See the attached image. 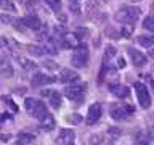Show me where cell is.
<instances>
[{"label":"cell","mask_w":154,"mask_h":145,"mask_svg":"<svg viewBox=\"0 0 154 145\" xmlns=\"http://www.w3.org/2000/svg\"><path fill=\"white\" fill-rule=\"evenodd\" d=\"M56 34H58V44L60 47L63 48H75L79 45V37L77 34H71V32H66L63 29H56Z\"/></svg>","instance_id":"cell-4"},{"label":"cell","mask_w":154,"mask_h":145,"mask_svg":"<svg viewBox=\"0 0 154 145\" xmlns=\"http://www.w3.org/2000/svg\"><path fill=\"white\" fill-rule=\"evenodd\" d=\"M109 34V37L111 39H119L122 34H120V31H117V29H114V27H108V31H106Z\"/></svg>","instance_id":"cell-32"},{"label":"cell","mask_w":154,"mask_h":145,"mask_svg":"<svg viewBox=\"0 0 154 145\" xmlns=\"http://www.w3.org/2000/svg\"><path fill=\"white\" fill-rule=\"evenodd\" d=\"M42 97H48V102L53 108H60L61 106V94L56 90H42Z\"/></svg>","instance_id":"cell-11"},{"label":"cell","mask_w":154,"mask_h":145,"mask_svg":"<svg viewBox=\"0 0 154 145\" xmlns=\"http://www.w3.org/2000/svg\"><path fill=\"white\" fill-rule=\"evenodd\" d=\"M127 53H128L130 60H132V63H133V66L141 68V66H144V65L148 63V56L144 55V53H141L140 50H137V48L128 47V48H127Z\"/></svg>","instance_id":"cell-8"},{"label":"cell","mask_w":154,"mask_h":145,"mask_svg":"<svg viewBox=\"0 0 154 145\" xmlns=\"http://www.w3.org/2000/svg\"><path fill=\"white\" fill-rule=\"evenodd\" d=\"M90 143H103V137L101 135H93L90 139Z\"/></svg>","instance_id":"cell-39"},{"label":"cell","mask_w":154,"mask_h":145,"mask_svg":"<svg viewBox=\"0 0 154 145\" xmlns=\"http://www.w3.org/2000/svg\"><path fill=\"white\" fill-rule=\"evenodd\" d=\"M71 11L74 13V14H77V13H80V8H79V5L72 2V3H71Z\"/></svg>","instance_id":"cell-40"},{"label":"cell","mask_w":154,"mask_h":145,"mask_svg":"<svg viewBox=\"0 0 154 145\" xmlns=\"http://www.w3.org/2000/svg\"><path fill=\"white\" fill-rule=\"evenodd\" d=\"M108 135L111 137V140H116V139H119L120 135H122V130L117 129V127H109L108 129Z\"/></svg>","instance_id":"cell-26"},{"label":"cell","mask_w":154,"mask_h":145,"mask_svg":"<svg viewBox=\"0 0 154 145\" xmlns=\"http://www.w3.org/2000/svg\"><path fill=\"white\" fill-rule=\"evenodd\" d=\"M101 118V105L100 103H91L87 113V124H95Z\"/></svg>","instance_id":"cell-10"},{"label":"cell","mask_w":154,"mask_h":145,"mask_svg":"<svg viewBox=\"0 0 154 145\" xmlns=\"http://www.w3.org/2000/svg\"><path fill=\"white\" fill-rule=\"evenodd\" d=\"M143 26L146 27L148 31L154 32V16H146V18H144V21H143Z\"/></svg>","instance_id":"cell-28"},{"label":"cell","mask_w":154,"mask_h":145,"mask_svg":"<svg viewBox=\"0 0 154 145\" xmlns=\"http://www.w3.org/2000/svg\"><path fill=\"white\" fill-rule=\"evenodd\" d=\"M11 24H13L14 29H18V31H26V24H24L23 18H14Z\"/></svg>","instance_id":"cell-27"},{"label":"cell","mask_w":154,"mask_h":145,"mask_svg":"<svg viewBox=\"0 0 154 145\" xmlns=\"http://www.w3.org/2000/svg\"><path fill=\"white\" fill-rule=\"evenodd\" d=\"M2 102H3V103H7V105L10 106V108H11V110L14 111V113L18 111V106H16V103H14V102H10L8 97H2Z\"/></svg>","instance_id":"cell-36"},{"label":"cell","mask_w":154,"mask_h":145,"mask_svg":"<svg viewBox=\"0 0 154 145\" xmlns=\"http://www.w3.org/2000/svg\"><path fill=\"white\" fill-rule=\"evenodd\" d=\"M116 53H117V48H114L112 45H108V47H106V50H104V60L109 61L112 56H116Z\"/></svg>","instance_id":"cell-25"},{"label":"cell","mask_w":154,"mask_h":145,"mask_svg":"<svg viewBox=\"0 0 154 145\" xmlns=\"http://www.w3.org/2000/svg\"><path fill=\"white\" fill-rule=\"evenodd\" d=\"M45 2H47L48 7H50L51 10H55L56 13L61 10V0H45Z\"/></svg>","instance_id":"cell-30"},{"label":"cell","mask_w":154,"mask_h":145,"mask_svg":"<svg viewBox=\"0 0 154 145\" xmlns=\"http://www.w3.org/2000/svg\"><path fill=\"white\" fill-rule=\"evenodd\" d=\"M24 108L32 118H37V119H42L48 111H47V105L43 103L42 100L38 98H34V97H26L24 98Z\"/></svg>","instance_id":"cell-1"},{"label":"cell","mask_w":154,"mask_h":145,"mask_svg":"<svg viewBox=\"0 0 154 145\" xmlns=\"http://www.w3.org/2000/svg\"><path fill=\"white\" fill-rule=\"evenodd\" d=\"M135 113V108L132 105H117L111 110V118L116 121H125Z\"/></svg>","instance_id":"cell-6"},{"label":"cell","mask_w":154,"mask_h":145,"mask_svg":"<svg viewBox=\"0 0 154 145\" xmlns=\"http://www.w3.org/2000/svg\"><path fill=\"white\" fill-rule=\"evenodd\" d=\"M152 10H154V2H152Z\"/></svg>","instance_id":"cell-49"},{"label":"cell","mask_w":154,"mask_h":145,"mask_svg":"<svg viewBox=\"0 0 154 145\" xmlns=\"http://www.w3.org/2000/svg\"><path fill=\"white\" fill-rule=\"evenodd\" d=\"M8 118H11L10 114H0V123H2L3 119H8Z\"/></svg>","instance_id":"cell-43"},{"label":"cell","mask_w":154,"mask_h":145,"mask_svg":"<svg viewBox=\"0 0 154 145\" xmlns=\"http://www.w3.org/2000/svg\"><path fill=\"white\" fill-rule=\"evenodd\" d=\"M27 52L31 53V55L34 56H42L43 53H45V47H40V45H34V44H31V45H27Z\"/></svg>","instance_id":"cell-22"},{"label":"cell","mask_w":154,"mask_h":145,"mask_svg":"<svg viewBox=\"0 0 154 145\" xmlns=\"http://www.w3.org/2000/svg\"><path fill=\"white\" fill-rule=\"evenodd\" d=\"M88 47L85 45V44H79L74 52H72V56H71V63L74 65L75 68H85L87 63H88Z\"/></svg>","instance_id":"cell-2"},{"label":"cell","mask_w":154,"mask_h":145,"mask_svg":"<svg viewBox=\"0 0 154 145\" xmlns=\"http://www.w3.org/2000/svg\"><path fill=\"white\" fill-rule=\"evenodd\" d=\"M45 53H51V55H56V53H58L56 40H55V39H51V40L47 42V45H45Z\"/></svg>","instance_id":"cell-23"},{"label":"cell","mask_w":154,"mask_h":145,"mask_svg":"<svg viewBox=\"0 0 154 145\" xmlns=\"http://www.w3.org/2000/svg\"><path fill=\"white\" fill-rule=\"evenodd\" d=\"M108 69H109V66H108V61L104 60V63L101 65V69H100V76H98V84H101L103 82V79H104V76H106V72H108Z\"/></svg>","instance_id":"cell-29"},{"label":"cell","mask_w":154,"mask_h":145,"mask_svg":"<svg viewBox=\"0 0 154 145\" xmlns=\"http://www.w3.org/2000/svg\"><path fill=\"white\" fill-rule=\"evenodd\" d=\"M130 2H140V0H130Z\"/></svg>","instance_id":"cell-47"},{"label":"cell","mask_w":154,"mask_h":145,"mask_svg":"<svg viewBox=\"0 0 154 145\" xmlns=\"http://www.w3.org/2000/svg\"><path fill=\"white\" fill-rule=\"evenodd\" d=\"M55 126H56V121H55V118H53L50 113H47L40 119V129L42 130H53V129H55Z\"/></svg>","instance_id":"cell-18"},{"label":"cell","mask_w":154,"mask_h":145,"mask_svg":"<svg viewBox=\"0 0 154 145\" xmlns=\"http://www.w3.org/2000/svg\"><path fill=\"white\" fill-rule=\"evenodd\" d=\"M35 142V135L34 134H29V132H19L18 134V139H16V143H34Z\"/></svg>","instance_id":"cell-19"},{"label":"cell","mask_w":154,"mask_h":145,"mask_svg":"<svg viewBox=\"0 0 154 145\" xmlns=\"http://www.w3.org/2000/svg\"><path fill=\"white\" fill-rule=\"evenodd\" d=\"M133 87H135V94H137L140 106L144 110L149 108V106H151V95H149V92H148V87L144 84H141V82H135Z\"/></svg>","instance_id":"cell-5"},{"label":"cell","mask_w":154,"mask_h":145,"mask_svg":"<svg viewBox=\"0 0 154 145\" xmlns=\"http://www.w3.org/2000/svg\"><path fill=\"white\" fill-rule=\"evenodd\" d=\"M13 74H14L13 65L5 56H2V58H0V76L5 77V79H8V77H11Z\"/></svg>","instance_id":"cell-15"},{"label":"cell","mask_w":154,"mask_h":145,"mask_svg":"<svg viewBox=\"0 0 154 145\" xmlns=\"http://www.w3.org/2000/svg\"><path fill=\"white\" fill-rule=\"evenodd\" d=\"M53 81H56L55 77H50V76L43 74V72H35L32 77V81H31V84H32V87H42L45 84H50Z\"/></svg>","instance_id":"cell-14"},{"label":"cell","mask_w":154,"mask_h":145,"mask_svg":"<svg viewBox=\"0 0 154 145\" xmlns=\"http://www.w3.org/2000/svg\"><path fill=\"white\" fill-rule=\"evenodd\" d=\"M67 119H69L72 124H77V123H80V121H82V116L75 113V114H71V116H69V118H67Z\"/></svg>","instance_id":"cell-38"},{"label":"cell","mask_w":154,"mask_h":145,"mask_svg":"<svg viewBox=\"0 0 154 145\" xmlns=\"http://www.w3.org/2000/svg\"><path fill=\"white\" fill-rule=\"evenodd\" d=\"M85 90H87V85L85 84L69 85V87H66V89H64V95L67 97V98L82 103V102H84V97H85Z\"/></svg>","instance_id":"cell-7"},{"label":"cell","mask_w":154,"mask_h":145,"mask_svg":"<svg viewBox=\"0 0 154 145\" xmlns=\"http://www.w3.org/2000/svg\"><path fill=\"white\" fill-rule=\"evenodd\" d=\"M18 60L24 69H35V63H32L31 60H24V58H18Z\"/></svg>","instance_id":"cell-31"},{"label":"cell","mask_w":154,"mask_h":145,"mask_svg":"<svg viewBox=\"0 0 154 145\" xmlns=\"http://www.w3.org/2000/svg\"><path fill=\"white\" fill-rule=\"evenodd\" d=\"M40 5H42L40 0H27L24 7H26V10H29V11H34V10H38V8H40Z\"/></svg>","instance_id":"cell-24"},{"label":"cell","mask_w":154,"mask_h":145,"mask_svg":"<svg viewBox=\"0 0 154 145\" xmlns=\"http://www.w3.org/2000/svg\"><path fill=\"white\" fill-rule=\"evenodd\" d=\"M75 34H77V37H79V39H85L90 34V31H88V29H85V27H79L75 31Z\"/></svg>","instance_id":"cell-34"},{"label":"cell","mask_w":154,"mask_h":145,"mask_svg":"<svg viewBox=\"0 0 154 145\" xmlns=\"http://www.w3.org/2000/svg\"><path fill=\"white\" fill-rule=\"evenodd\" d=\"M8 140H10V135L0 132V142H8Z\"/></svg>","instance_id":"cell-41"},{"label":"cell","mask_w":154,"mask_h":145,"mask_svg":"<svg viewBox=\"0 0 154 145\" xmlns=\"http://www.w3.org/2000/svg\"><path fill=\"white\" fill-rule=\"evenodd\" d=\"M151 56L154 58V48H151Z\"/></svg>","instance_id":"cell-45"},{"label":"cell","mask_w":154,"mask_h":145,"mask_svg":"<svg viewBox=\"0 0 154 145\" xmlns=\"http://www.w3.org/2000/svg\"><path fill=\"white\" fill-rule=\"evenodd\" d=\"M74 139H75V134L72 129H61L55 142L60 145H72L74 143Z\"/></svg>","instance_id":"cell-9"},{"label":"cell","mask_w":154,"mask_h":145,"mask_svg":"<svg viewBox=\"0 0 154 145\" xmlns=\"http://www.w3.org/2000/svg\"><path fill=\"white\" fill-rule=\"evenodd\" d=\"M154 139V129H143L135 135V142L137 143H149Z\"/></svg>","instance_id":"cell-16"},{"label":"cell","mask_w":154,"mask_h":145,"mask_svg":"<svg viewBox=\"0 0 154 145\" xmlns=\"http://www.w3.org/2000/svg\"><path fill=\"white\" fill-rule=\"evenodd\" d=\"M13 19H14V18H13V16H10V14H5V13H3V14H0V21H3L5 24H11V23H13Z\"/></svg>","instance_id":"cell-37"},{"label":"cell","mask_w":154,"mask_h":145,"mask_svg":"<svg viewBox=\"0 0 154 145\" xmlns=\"http://www.w3.org/2000/svg\"><path fill=\"white\" fill-rule=\"evenodd\" d=\"M117 66L119 68H125V60H124V58H119V60H117Z\"/></svg>","instance_id":"cell-42"},{"label":"cell","mask_w":154,"mask_h":145,"mask_svg":"<svg viewBox=\"0 0 154 145\" xmlns=\"http://www.w3.org/2000/svg\"><path fill=\"white\" fill-rule=\"evenodd\" d=\"M23 21H24V24H26V27L32 29V31H37V29L43 24V23L40 21V18H38L37 14H34V13L26 14V16L23 18Z\"/></svg>","instance_id":"cell-13"},{"label":"cell","mask_w":154,"mask_h":145,"mask_svg":"<svg viewBox=\"0 0 154 145\" xmlns=\"http://www.w3.org/2000/svg\"><path fill=\"white\" fill-rule=\"evenodd\" d=\"M58 18H60L61 23H66V14H58Z\"/></svg>","instance_id":"cell-44"},{"label":"cell","mask_w":154,"mask_h":145,"mask_svg":"<svg viewBox=\"0 0 154 145\" xmlns=\"http://www.w3.org/2000/svg\"><path fill=\"white\" fill-rule=\"evenodd\" d=\"M132 32H133V24H130V27L128 26H125L124 29H122V31H120V34H122V37H130V36H132Z\"/></svg>","instance_id":"cell-33"},{"label":"cell","mask_w":154,"mask_h":145,"mask_svg":"<svg viewBox=\"0 0 154 145\" xmlns=\"http://www.w3.org/2000/svg\"><path fill=\"white\" fill-rule=\"evenodd\" d=\"M109 92L112 95H116L117 98H127V97L130 95V89L127 85H122V84H111Z\"/></svg>","instance_id":"cell-12"},{"label":"cell","mask_w":154,"mask_h":145,"mask_svg":"<svg viewBox=\"0 0 154 145\" xmlns=\"http://www.w3.org/2000/svg\"><path fill=\"white\" fill-rule=\"evenodd\" d=\"M138 44L143 45L144 48H149L154 45V36H149V34H143V36H138Z\"/></svg>","instance_id":"cell-20"},{"label":"cell","mask_w":154,"mask_h":145,"mask_svg":"<svg viewBox=\"0 0 154 145\" xmlns=\"http://www.w3.org/2000/svg\"><path fill=\"white\" fill-rule=\"evenodd\" d=\"M71 2H79V0H71Z\"/></svg>","instance_id":"cell-48"},{"label":"cell","mask_w":154,"mask_h":145,"mask_svg":"<svg viewBox=\"0 0 154 145\" xmlns=\"http://www.w3.org/2000/svg\"><path fill=\"white\" fill-rule=\"evenodd\" d=\"M60 81L64 82V84H74V82L79 81V74L72 69H63L60 74Z\"/></svg>","instance_id":"cell-17"},{"label":"cell","mask_w":154,"mask_h":145,"mask_svg":"<svg viewBox=\"0 0 154 145\" xmlns=\"http://www.w3.org/2000/svg\"><path fill=\"white\" fill-rule=\"evenodd\" d=\"M140 16V8L137 7H122L116 13V19L124 24H133Z\"/></svg>","instance_id":"cell-3"},{"label":"cell","mask_w":154,"mask_h":145,"mask_svg":"<svg viewBox=\"0 0 154 145\" xmlns=\"http://www.w3.org/2000/svg\"><path fill=\"white\" fill-rule=\"evenodd\" d=\"M151 87H152V90H154V79L151 81Z\"/></svg>","instance_id":"cell-46"},{"label":"cell","mask_w":154,"mask_h":145,"mask_svg":"<svg viewBox=\"0 0 154 145\" xmlns=\"http://www.w3.org/2000/svg\"><path fill=\"white\" fill-rule=\"evenodd\" d=\"M35 39L38 42H43L48 39V26L47 24H42V26L35 31Z\"/></svg>","instance_id":"cell-21"},{"label":"cell","mask_w":154,"mask_h":145,"mask_svg":"<svg viewBox=\"0 0 154 145\" xmlns=\"http://www.w3.org/2000/svg\"><path fill=\"white\" fill-rule=\"evenodd\" d=\"M0 5L5 8V10H10V11H14V5L10 2V0H0Z\"/></svg>","instance_id":"cell-35"}]
</instances>
